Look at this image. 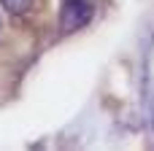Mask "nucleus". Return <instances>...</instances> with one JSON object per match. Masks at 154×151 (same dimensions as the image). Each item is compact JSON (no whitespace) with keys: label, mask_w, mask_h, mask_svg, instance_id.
Returning <instances> with one entry per match:
<instances>
[{"label":"nucleus","mask_w":154,"mask_h":151,"mask_svg":"<svg viewBox=\"0 0 154 151\" xmlns=\"http://www.w3.org/2000/svg\"><path fill=\"white\" fill-rule=\"evenodd\" d=\"M0 5H3L8 14H16V16H22V14H27V11H30L32 0H0Z\"/></svg>","instance_id":"nucleus-2"},{"label":"nucleus","mask_w":154,"mask_h":151,"mask_svg":"<svg viewBox=\"0 0 154 151\" xmlns=\"http://www.w3.org/2000/svg\"><path fill=\"white\" fill-rule=\"evenodd\" d=\"M92 19V0H60V24L65 32L84 27Z\"/></svg>","instance_id":"nucleus-1"}]
</instances>
